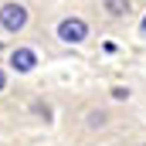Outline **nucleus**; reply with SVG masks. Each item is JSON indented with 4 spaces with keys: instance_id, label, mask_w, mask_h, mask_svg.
Wrapping results in <instances>:
<instances>
[{
    "instance_id": "3",
    "label": "nucleus",
    "mask_w": 146,
    "mask_h": 146,
    "mask_svg": "<svg viewBox=\"0 0 146 146\" xmlns=\"http://www.w3.org/2000/svg\"><path fill=\"white\" fill-rule=\"evenodd\" d=\"M34 65H37V54L31 48H14V51H10V68H14V72L27 75V72H34Z\"/></svg>"
},
{
    "instance_id": "1",
    "label": "nucleus",
    "mask_w": 146,
    "mask_h": 146,
    "mask_svg": "<svg viewBox=\"0 0 146 146\" xmlns=\"http://www.w3.org/2000/svg\"><path fill=\"white\" fill-rule=\"evenodd\" d=\"M0 27L10 31V34L24 31V27H27V7L17 3V0H7V3L0 7Z\"/></svg>"
},
{
    "instance_id": "2",
    "label": "nucleus",
    "mask_w": 146,
    "mask_h": 146,
    "mask_svg": "<svg viewBox=\"0 0 146 146\" xmlns=\"http://www.w3.org/2000/svg\"><path fill=\"white\" fill-rule=\"evenodd\" d=\"M58 37H61L65 44H82V41L88 37V24H85L82 17H65V21L58 24Z\"/></svg>"
},
{
    "instance_id": "6",
    "label": "nucleus",
    "mask_w": 146,
    "mask_h": 146,
    "mask_svg": "<svg viewBox=\"0 0 146 146\" xmlns=\"http://www.w3.org/2000/svg\"><path fill=\"white\" fill-rule=\"evenodd\" d=\"M112 99H129V88H122V85H115V88H112Z\"/></svg>"
},
{
    "instance_id": "5",
    "label": "nucleus",
    "mask_w": 146,
    "mask_h": 146,
    "mask_svg": "<svg viewBox=\"0 0 146 146\" xmlns=\"http://www.w3.org/2000/svg\"><path fill=\"white\" fill-rule=\"evenodd\" d=\"M88 126H92V129H95V126H106V112H102V109L88 112Z\"/></svg>"
},
{
    "instance_id": "9",
    "label": "nucleus",
    "mask_w": 146,
    "mask_h": 146,
    "mask_svg": "<svg viewBox=\"0 0 146 146\" xmlns=\"http://www.w3.org/2000/svg\"><path fill=\"white\" fill-rule=\"evenodd\" d=\"M0 48H3V44H0Z\"/></svg>"
},
{
    "instance_id": "8",
    "label": "nucleus",
    "mask_w": 146,
    "mask_h": 146,
    "mask_svg": "<svg viewBox=\"0 0 146 146\" xmlns=\"http://www.w3.org/2000/svg\"><path fill=\"white\" fill-rule=\"evenodd\" d=\"M139 34H143V37H146V17H143V24H139Z\"/></svg>"
},
{
    "instance_id": "4",
    "label": "nucleus",
    "mask_w": 146,
    "mask_h": 146,
    "mask_svg": "<svg viewBox=\"0 0 146 146\" xmlns=\"http://www.w3.org/2000/svg\"><path fill=\"white\" fill-rule=\"evenodd\" d=\"M106 10H109V17H122V14H129V0H106Z\"/></svg>"
},
{
    "instance_id": "7",
    "label": "nucleus",
    "mask_w": 146,
    "mask_h": 146,
    "mask_svg": "<svg viewBox=\"0 0 146 146\" xmlns=\"http://www.w3.org/2000/svg\"><path fill=\"white\" fill-rule=\"evenodd\" d=\"M3 85H7V75H3V68H0V92H3Z\"/></svg>"
}]
</instances>
